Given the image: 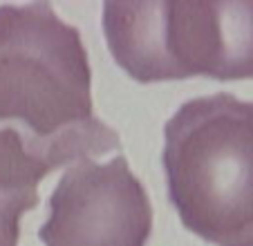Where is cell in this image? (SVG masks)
Segmentation results:
<instances>
[{
	"label": "cell",
	"mask_w": 253,
	"mask_h": 246,
	"mask_svg": "<svg viewBox=\"0 0 253 246\" xmlns=\"http://www.w3.org/2000/svg\"><path fill=\"white\" fill-rule=\"evenodd\" d=\"M119 146L92 112L81 32L49 2L0 5V186L36 190L56 168Z\"/></svg>",
	"instance_id": "1"
},
{
	"label": "cell",
	"mask_w": 253,
	"mask_h": 246,
	"mask_svg": "<svg viewBox=\"0 0 253 246\" xmlns=\"http://www.w3.org/2000/svg\"><path fill=\"white\" fill-rule=\"evenodd\" d=\"M168 195L182 224L217 246H253V101L195 96L164 125Z\"/></svg>",
	"instance_id": "2"
},
{
	"label": "cell",
	"mask_w": 253,
	"mask_h": 246,
	"mask_svg": "<svg viewBox=\"0 0 253 246\" xmlns=\"http://www.w3.org/2000/svg\"><path fill=\"white\" fill-rule=\"evenodd\" d=\"M105 43L141 83L253 79V0L105 2Z\"/></svg>",
	"instance_id": "3"
},
{
	"label": "cell",
	"mask_w": 253,
	"mask_h": 246,
	"mask_svg": "<svg viewBox=\"0 0 253 246\" xmlns=\"http://www.w3.org/2000/svg\"><path fill=\"white\" fill-rule=\"evenodd\" d=\"M153 204L126 157L67 168L49 197L39 237L45 246H146Z\"/></svg>",
	"instance_id": "4"
},
{
	"label": "cell",
	"mask_w": 253,
	"mask_h": 246,
	"mask_svg": "<svg viewBox=\"0 0 253 246\" xmlns=\"http://www.w3.org/2000/svg\"><path fill=\"white\" fill-rule=\"evenodd\" d=\"M39 204V190H9L0 186V246H18L20 217Z\"/></svg>",
	"instance_id": "5"
}]
</instances>
